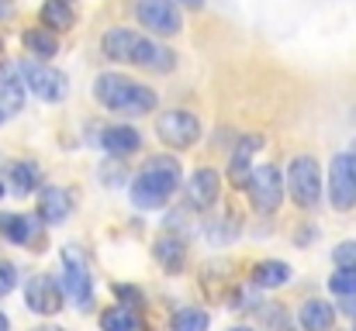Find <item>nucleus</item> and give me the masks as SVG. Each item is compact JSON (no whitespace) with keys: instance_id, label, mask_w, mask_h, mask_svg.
Here are the masks:
<instances>
[{"instance_id":"a211bd4d","label":"nucleus","mask_w":356,"mask_h":331,"mask_svg":"<svg viewBox=\"0 0 356 331\" xmlns=\"http://www.w3.org/2000/svg\"><path fill=\"white\" fill-rule=\"evenodd\" d=\"M298 325L305 331H332L336 325V307L325 300H305L298 311Z\"/></svg>"},{"instance_id":"1a4fd4ad","label":"nucleus","mask_w":356,"mask_h":331,"mask_svg":"<svg viewBox=\"0 0 356 331\" xmlns=\"http://www.w3.org/2000/svg\"><path fill=\"white\" fill-rule=\"evenodd\" d=\"M156 135L170 148H191L201 138V121L191 110H166L156 117Z\"/></svg>"},{"instance_id":"9b49d317","label":"nucleus","mask_w":356,"mask_h":331,"mask_svg":"<svg viewBox=\"0 0 356 331\" xmlns=\"http://www.w3.org/2000/svg\"><path fill=\"white\" fill-rule=\"evenodd\" d=\"M218 194H222V176L215 169H197L191 180H187V204L194 211H208L218 204Z\"/></svg>"},{"instance_id":"ddd939ff","label":"nucleus","mask_w":356,"mask_h":331,"mask_svg":"<svg viewBox=\"0 0 356 331\" xmlns=\"http://www.w3.org/2000/svg\"><path fill=\"white\" fill-rule=\"evenodd\" d=\"M131 62H135L138 69H149V73H170V69L177 66V52L156 45L152 38H138V49H135Z\"/></svg>"},{"instance_id":"f3484780","label":"nucleus","mask_w":356,"mask_h":331,"mask_svg":"<svg viewBox=\"0 0 356 331\" xmlns=\"http://www.w3.org/2000/svg\"><path fill=\"white\" fill-rule=\"evenodd\" d=\"M291 276H294V269H291L287 262H280V259H263V262H256L252 273H249L252 287H263V290H277V287L291 283Z\"/></svg>"},{"instance_id":"a19ab883","label":"nucleus","mask_w":356,"mask_h":331,"mask_svg":"<svg viewBox=\"0 0 356 331\" xmlns=\"http://www.w3.org/2000/svg\"><path fill=\"white\" fill-rule=\"evenodd\" d=\"M353 331H356V321H353Z\"/></svg>"},{"instance_id":"39448f33","label":"nucleus","mask_w":356,"mask_h":331,"mask_svg":"<svg viewBox=\"0 0 356 331\" xmlns=\"http://www.w3.org/2000/svg\"><path fill=\"white\" fill-rule=\"evenodd\" d=\"M245 194H249L252 211H259V214H273V211L280 207V201H284V176H280V169L270 166V162H266V166H256L252 176H249Z\"/></svg>"},{"instance_id":"7c9ffc66","label":"nucleus","mask_w":356,"mask_h":331,"mask_svg":"<svg viewBox=\"0 0 356 331\" xmlns=\"http://www.w3.org/2000/svg\"><path fill=\"white\" fill-rule=\"evenodd\" d=\"M115 294H118L121 300H128V304H121V307H138V304H142V294H138L135 287H115Z\"/></svg>"},{"instance_id":"393cba45","label":"nucleus","mask_w":356,"mask_h":331,"mask_svg":"<svg viewBox=\"0 0 356 331\" xmlns=\"http://www.w3.org/2000/svg\"><path fill=\"white\" fill-rule=\"evenodd\" d=\"M10 187H14L17 197H28L31 190L42 187V169L35 162H14L10 166Z\"/></svg>"},{"instance_id":"f257e3e1","label":"nucleus","mask_w":356,"mask_h":331,"mask_svg":"<svg viewBox=\"0 0 356 331\" xmlns=\"http://www.w3.org/2000/svg\"><path fill=\"white\" fill-rule=\"evenodd\" d=\"M177 187H180V162L173 155H156L131 180V204L142 207V211L166 207L170 197L177 194Z\"/></svg>"},{"instance_id":"4be33fe9","label":"nucleus","mask_w":356,"mask_h":331,"mask_svg":"<svg viewBox=\"0 0 356 331\" xmlns=\"http://www.w3.org/2000/svg\"><path fill=\"white\" fill-rule=\"evenodd\" d=\"M42 24L49 31H70L76 24V14H73V7L66 0H45L42 3Z\"/></svg>"},{"instance_id":"6e6552de","label":"nucleus","mask_w":356,"mask_h":331,"mask_svg":"<svg viewBox=\"0 0 356 331\" xmlns=\"http://www.w3.org/2000/svg\"><path fill=\"white\" fill-rule=\"evenodd\" d=\"M135 17L152 35H180L184 14L173 0H135Z\"/></svg>"},{"instance_id":"ea45409f","label":"nucleus","mask_w":356,"mask_h":331,"mask_svg":"<svg viewBox=\"0 0 356 331\" xmlns=\"http://www.w3.org/2000/svg\"><path fill=\"white\" fill-rule=\"evenodd\" d=\"M232 331H252V328H232Z\"/></svg>"},{"instance_id":"2eb2a0df","label":"nucleus","mask_w":356,"mask_h":331,"mask_svg":"<svg viewBox=\"0 0 356 331\" xmlns=\"http://www.w3.org/2000/svg\"><path fill=\"white\" fill-rule=\"evenodd\" d=\"M259 148H263V135H245V138H238L236 152H232V169H229V176H232L236 187H249L252 155H256Z\"/></svg>"},{"instance_id":"5701e85b","label":"nucleus","mask_w":356,"mask_h":331,"mask_svg":"<svg viewBox=\"0 0 356 331\" xmlns=\"http://www.w3.org/2000/svg\"><path fill=\"white\" fill-rule=\"evenodd\" d=\"M101 331H145V321L135 314V307H108L101 314Z\"/></svg>"},{"instance_id":"412c9836","label":"nucleus","mask_w":356,"mask_h":331,"mask_svg":"<svg viewBox=\"0 0 356 331\" xmlns=\"http://www.w3.org/2000/svg\"><path fill=\"white\" fill-rule=\"evenodd\" d=\"M0 235L14 245H31L38 238V224L21 214H0Z\"/></svg>"},{"instance_id":"e433bc0d","label":"nucleus","mask_w":356,"mask_h":331,"mask_svg":"<svg viewBox=\"0 0 356 331\" xmlns=\"http://www.w3.org/2000/svg\"><path fill=\"white\" fill-rule=\"evenodd\" d=\"M184 3H191V7H201V3H204V0H184Z\"/></svg>"},{"instance_id":"79ce46f5","label":"nucleus","mask_w":356,"mask_h":331,"mask_svg":"<svg viewBox=\"0 0 356 331\" xmlns=\"http://www.w3.org/2000/svg\"><path fill=\"white\" fill-rule=\"evenodd\" d=\"M0 49H3V42H0Z\"/></svg>"},{"instance_id":"58836bf2","label":"nucleus","mask_w":356,"mask_h":331,"mask_svg":"<svg viewBox=\"0 0 356 331\" xmlns=\"http://www.w3.org/2000/svg\"><path fill=\"white\" fill-rule=\"evenodd\" d=\"M0 197H3V180H0Z\"/></svg>"},{"instance_id":"20e7f679","label":"nucleus","mask_w":356,"mask_h":331,"mask_svg":"<svg viewBox=\"0 0 356 331\" xmlns=\"http://www.w3.org/2000/svg\"><path fill=\"white\" fill-rule=\"evenodd\" d=\"M63 290L76 300L80 311H90L94 307V280H90V269H87V259L80 255V248H63Z\"/></svg>"},{"instance_id":"a878e982","label":"nucleus","mask_w":356,"mask_h":331,"mask_svg":"<svg viewBox=\"0 0 356 331\" xmlns=\"http://www.w3.org/2000/svg\"><path fill=\"white\" fill-rule=\"evenodd\" d=\"M211 318L208 311H197V307H184L173 314V331H208Z\"/></svg>"},{"instance_id":"bb28decb","label":"nucleus","mask_w":356,"mask_h":331,"mask_svg":"<svg viewBox=\"0 0 356 331\" xmlns=\"http://www.w3.org/2000/svg\"><path fill=\"white\" fill-rule=\"evenodd\" d=\"M329 290L336 297H356V269H339L332 280H329Z\"/></svg>"},{"instance_id":"2f4dec72","label":"nucleus","mask_w":356,"mask_h":331,"mask_svg":"<svg viewBox=\"0 0 356 331\" xmlns=\"http://www.w3.org/2000/svg\"><path fill=\"white\" fill-rule=\"evenodd\" d=\"M14 17V3L10 0H0V21H10Z\"/></svg>"},{"instance_id":"c85d7f7f","label":"nucleus","mask_w":356,"mask_h":331,"mask_svg":"<svg viewBox=\"0 0 356 331\" xmlns=\"http://www.w3.org/2000/svg\"><path fill=\"white\" fill-rule=\"evenodd\" d=\"M14 287H17V266L0 259V297H7Z\"/></svg>"},{"instance_id":"4c0bfd02","label":"nucleus","mask_w":356,"mask_h":331,"mask_svg":"<svg viewBox=\"0 0 356 331\" xmlns=\"http://www.w3.org/2000/svg\"><path fill=\"white\" fill-rule=\"evenodd\" d=\"M350 155H353V162H356V142H353V145H350Z\"/></svg>"},{"instance_id":"37998d69","label":"nucleus","mask_w":356,"mask_h":331,"mask_svg":"<svg viewBox=\"0 0 356 331\" xmlns=\"http://www.w3.org/2000/svg\"><path fill=\"white\" fill-rule=\"evenodd\" d=\"M66 3H70V0H66Z\"/></svg>"},{"instance_id":"c756f323","label":"nucleus","mask_w":356,"mask_h":331,"mask_svg":"<svg viewBox=\"0 0 356 331\" xmlns=\"http://www.w3.org/2000/svg\"><path fill=\"white\" fill-rule=\"evenodd\" d=\"M101 183H104V187H121V183H124V166H121V162H104Z\"/></svg>"},{"instance_id":"c9c22d12","label":"nucleus","mask_w":356,"mask_h":331,"mask_svg":"<svg viewBox=\"0 0 356 331\" xmlns=\"http://www.w3.org/2000/svg\"><path fill=\"white\" fill-rule=\"evenodd\" d=\"M35 331H66V328H59V325H42V328H35Z\"/></svg>"},{"instance_id":"b1692460","label":"nucleus","mask_w":356,"mask_h":331,"mask_svg":"<svg viewBox=\"0 0 356 331\" xmlns=\"http://www.w3.org/2000/svg\"><path fill=\"white\" fill-rule=\"evenodd\" d=\"M24 49L35 56V59H52L56 52H59V38H56V31H49V28H31V31H24Z\"/></svg>"},{"instance_id":"f704fd0d","label":"nucleus","mask_w":356,"mask_h":331,"mask_svg":"<svg viewBox=\"0 0 356 331\" xmlns=\"http://www.w3.org/2000/svg\"><path fill=\"white\" fill-rule=\"evenodd\" d=\"M0 331H10V321H7V314L0 311Z\"/></svg>"},{"instance_id":"6ab92c4d","label":"nucleus","mask_w":356,"mask_h":331,"mask_svg":"<svg viewBox=\"0 0 356 331\" xmlns=\"http://www.w3.org/2000/svg\"><path fill=\"white\" fill-rule=\"evenodd\" d=\"M152 255H156V262H159L166 273H180L184 262H187V245H184V238H177V235H163V238L152 245Z\"/></svg>"},{"instance_id":"7ed1b4c3","label":"nucleus","mask_w":356,"mask_h":331,"mask_svg":"<svg viewBox=\"0 0 356 331\" xmlns=\"http://www.w3.org/2000/svg\"><path fill=\"white\" fill-rule=\"evenodd\" d=\"M287 190L298 207H315L322 201V169L312 155H298L287 169Z\"/></svg>"},{"instance_id":"cd10ccee","label":"nucleus","mask_w":356,"mask_h":331,"mask_svg":"<svg viewBox=\"0 0 356 331\" xmlns=\"http://www.w3.org/2000/svg\"><path fill=\"white\" fill-rule=\"evenodd\" d=\"M332 262L339 269H356V241H339L332 248Z\"/></svg>"},{"instance_id":"aec40b11","label":"nucleus","mask_w":356,"mask_h":331,"mask_svg":"<svg viewBox=\"0 0 356 331\" xmlns=\"http://www.w3.org/2000/svg\"><path fill=\"white\" fill-rule=\"evenodd\" d=\"M101 145L111 155H128V152H135L142 145V135L135 128H128V124H111V128L101 131Z\"/></svg>"},{"instance_id":"dca6fc26","label":"nucleus","mask_w":356,"mask_h":331,"mask_svg":"<svg viewBox=\"0 0 356 331\" xmlns=\"http://www.w3.org/2000/svg\"><path fill=\"white\" fill-rule=\"evenodd\" d=\"M138 31H131V28H111L104 38H101V52H104V59H111V62H131V56H135V49H138Z\"/></svg>"},{"instance_id":"473e14b6","label":"nucleus","mask_w":356,"mask_h":331,"mask_svg":"<svg viewBox=\"0 0 356 331\" xmlns=\"http://www.w3.org/2000/svg\"><path fill=\"white\" fill-rule=\"evenodd\" d=\"M343 311H346V314H353V318H356V297H346V304H343Z\"/></svg>"},{"instance_id":"0eeeda50","label":"nucleus","mask_w":356,"mask_h":331,"mask_svg":"<svg viewBox=\"0 0 356 331\" xmlns=\"http://www.w3.org/2000/svg\"><path fill=\"white\" fill-rule=\"evenodd\" d=\"M329 204L336 211L356 207V162L350 152H339L329 162Z\"/></svg>"},{"instance_id":"f8f14e48","label":"nucleus","mask_w":356,"mask_h":331,"mask_svg":"<svg viewBox=\"0 0 356 331\" xmlns=\"http://www.w3.org/2000/svg\"><path fill=\"white\" fill-rule=\"evenodd\" d=\"M24 94H28V87H24V80H21V69H17L14 62H3V66H0V117L21 114Z\"/></svg>"},{"instance_id":"72a5a7b5","label":"nucleus","mask_w":356,"mask_h":331,"mask_svg":"<svg viewBox=\"0 0 356 331\" xmlns=\"http://www.w3.org/2000/svg\"><path fill=\"white\" fill-rule=\"evenodd\" d=\"M277 331H305V328H301V325H291V321H280Z\"/></svg>"},{"instance_id":"9d476101","label":"nucleus","mask_w":356,"mask_h":331,"mask_svg":"<svg viewBox=\"0 0 356 331\" xmlns=\"http://www.w3.org/2000/svg\"><path fill=\"white\" fill-rule=\"evenodd\" d=\"M24 304H28V311H35V314H42V318L59 314V311H63V283H56V280L45 276V273L31 276V280L24 283Z\"/></svg>"},{"instance_id":"423d86ee","label":"nucleus","mask_w":356,"mask_h":331,"mask_svg":"<svg viewBox=\"0 0 356 331\" xmlns=\"http://www.w3.org/2000/svg\"><path fill=\"white\" fill-rule=\"evenodd\" d=\"M21 80H24V87L38 97V101H45V104H59L63 97H66V76L59 73V69H52V66H45V62H31V59H24L21 66Z\"/></svg>"},{"instance_id":"c03bdc74","label":"nucleus","mask_w":356,"mask_h":331,"mask_svg":"<svg viewBox=\"0 0 356 331\" xmlns=\"http://www.w3.org/2000/svg\"><path fill=\"white\" fill-rule=\"evenodd\" d=\"M0 121H3V117H0Z\"/></svg>"},{"instance_id":"f03ea898","label":"nucleus","mask_w":356,"mask_h":331,"mask_svg":"<svg viewBox=\"0 0 356 331\" xmlns=\"http://www.w3.org/2000/svg\"><path fill=\"white\" fill-rule=\"evenodd\" d=\"M94 94H97V101H101L108 110L124 114V117H142V114L156 110V101H159L156 90H149V87L128 80V76H118V73H104V76H97Z\"/></svg>"},{"instance_id":"4468645a","label":"nucleus","mask_w":356,"mask_h":331,"mask_svg":"<svg viewBox=\"0 0 356 331\" xmlns=\"http://www.w3.org/2000/svg\"><path fill=\"white\" fill-rule=\"evenodd\" d=\"M70 214H73V197H70V190L42 187V194H38V218L45 221V224H63Z\"/></svg>"}]
</instances>
